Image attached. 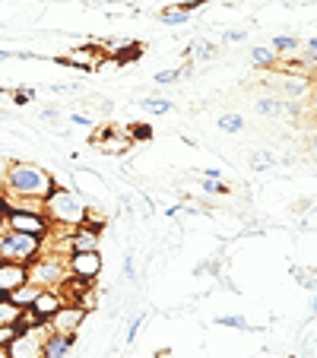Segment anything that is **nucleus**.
<instances>
[{
  "label": "nucleus",
  "instance_id": "obj_18",
  "mask_svg": "<svg viewBox=\"0 0 317 358\" xmlns=\"http://www.w3.org/2000/svg\"><path fill=\"white\" fill-rule=\"evenodd\" d=\"M143 108H146L149 115H169V111H175V105H171L169 99H159V95H153V99L143 101Z\"/></svg>",
  "mask_w": 317,
  "mask_h": 358
},
{
  "label": "nucleus",
  "instance_id": "obj_7",
  "mask_svg": "<svg viewBox=\"0 0 317 358\" xmlns=\"http://www.w3.org/2000/svg\"><path fill=\"white\" fill-rule=\"evenodd\" d=\"M67 273L83 282H95L101 273V257L99 250H86V254H67Z\"/></svg>",
  "mask_w": 317,
  "mask_h": 358
},
{
  "label": "nucleus",
  "instance_id": "obj_2",
  "mask_svg": "<svg viewBox=\"0 0 317 358\" xmlns=\"http://www.w3.org/2000/svg\"><path fill=\"white\" fill-rule=\"evenodd\" d=\"M41 213H45V219L51 222V231H57V229L73 231V229H80V225H86V219H89V206L73 190H64V187H55L45 196Z\"/></svg>",
  "mask_w": 317,
  "mask_h": 358
},
{
  "label": "nucleus",
  "instance_id": "obj_44",
  "mask_svg": "<svg viewBox=\"0 0 317 358\" xmlns=\"http://www.w3.org/2000/svg\"><path fill=\"white\" fill-rule=\"evenodd\" d=\"M311 311L317 314V292H314V298H311Z\"/></svg>",
  "mask_w": 317,
  "mask_h": 358
},
{
  "label": "nucleus",
  "instance_id": "obj_33",
  "mask_svg": "<svg viewBox=\"0 0 317 358\" xmlns=\"http://www.w3.org/2000/svg\"><path fill=\"white\" fill-rule=\"evenodd\" d=\"M124 276L130 279V282H134L136 279V266H134V254H127V257H124Z\"/></svg>",
  "mask_w": 317,
  "mask_h": 358
},
{
  "label": "nucleus",
  "instance_id": "obj_27",
  "mask_svg": "<svg viewBox=\"0 0 317 358\" xmlns=\"http://www.w3.org/2000/svg\"><path fill=\"white\" fill-rule=\"evenodd\" d=\"M308 89V80L304 76H295V80H286V92L289 95H302Z\"/></svg>",
  "mask_w": 317,
  "mask_h": 358
},
{
  "label": "nucleus",
  "instance_id": "obj_1",
  "mask_svg": "<svg viewBox=\"0 0 317 358\" xmlns=\"http://www.w3.org/2000/svg\"><path fill=\"white\" fill-rule=\"evenodd\" d=\"M55 178L51 171H45L41 165L32 162H10L7 165V175H3V184H0V194L7 200H35V203H45V196L55 190Z\"/></svg>",
  "mask_w": 317,
  "mask_h": 358
},
{
  "label": "nucleus",
  "instance_id": "obj_40",
  "mask_svg": "<svg viewBox=\"0 0 317 358\" xmlns=\"http://www.w3.org/2000/svg\"><path fill=\"white\" fill-rule=\"evenodd\" d=\"M41 117H45V121H55L57 111H55V108H45V111H41Z\"/></svg>",
  "mask_w": 317,
  "mask_h": 358
},
{
  "label": "nucleus",
  "instance_id": "obj_34",
  "mask_svg": "<svg viewBox=\"0 0 317 358\" xmlns=\"http://www.w3.org/2000/svg\"><path fill=\"white\" fill-rule=\"evenodd\" d=\"M203 3H206V0H184V3H181V13H194V10H200L203 7Z\"/></svg>",
  "mask_w": 317,
  "mask_h": 358
},
{
  "label": "nucleus",
  "instance_id": "obj_19",
  "mask_svg": "<svg viewBox=\"0 0 317 358\" xmlns=\"http://www.w3.org/2000/svg\"><path fill=\"white\" fill-rule=\"evenodd\" d=\"M219 130H225V134H238V130H244V117L229 111V115L219 117Z\"/></svg>",
  "mask_w": 317,
  "mask_h": 358
},
{
  "label": "nucleus",
  "instance_id": "obj_45",
  "mask_svg": "<svg viewBox=\"0 0 317 358\" xmlns=\"http://www.w3.org/2000/svg\"><path fill=\"white\" fill-rule=\"evenodd\" d=\"M311 149H314V152H317V134L311 136Z\"/></svg>",
  "mask_w": 317,
  "mask_h": 358
},
{
  "label": "nucleus",
  "instance_id": "obj_30",
  "mask_svg": "<svg viewBox=\"0 0 317 358\" xmlns=\"http://www.w3.org/2000/svg\"><path fill=\"white\" fill-rule=\"evenodd\" d=\"M35 99V89H16L13 92V105H29Z\"/></svg>",
  "mask_w": 317,
  "mask_h": 358
},
{
  "label": "nucleus",
  "instance_id": "obj_35",
  "mask_svg": "<svg viewBox=\"0 0 317 358\" xmlns=\"http://www.w3.org/2000/svg\"><path fill=\"white\" fill-rule=\"evenodd\" d=\"M70 121H73L76 127H92V117L89 115H70Z\"/></svg>",
  "mask_w": 317,
  "mask_h": 358
},
{
  "label": "nucleus",
  "instance_id": "obj_16",
  "mask_svg": "<svg viewBox=\"0 0 317 358\" xmlns=\"http://www.w3.org/2000/svg\"><path fill=\"white\" fill-rule=\"evenodd\" d=\"M105 134H108V143H99L105 152H124V149L130 146V140H127V136H121V130L105 127Z\"/></svg>",
  "mask_w": 317,
  "mask_h": 358
},
{
  "label": "nucleus",
  "instance_id": "obj_6",
  "mask_svg": "<svg viewBox=\"0 0 317 358\" xmlns=\"http://www.w3.org/2000/svg\"><path fill=\"white\" fill-rule=\"evenodd\" d=\"M3 229L26 231V235H35V238L51 235V222L45 219V213H26V210H7L3 213Z\"/></svg>",
  "mask_w": 317,
  "mask_h": 358
},
{
  "label": "nucleus",
  "instance_id": "obj_43",
  "mask_svg": "<svg viewBox=\"0 0 317 358\" xmlns=\"http://www.w3.org/2000/svg\"><path fill=\"white\" fill-rule=\"evenodd\" d=\"M0 358H10V349L3 343H0Z\"/></svg>",
  "mask_w": 317,
  "mask_h": 358
},
{
  "label": "nucleus",
  "instance_id": "obj_13",
  "mask_svg": "<svg viewBox=\"0 0 317 358\" xmlns=\"http://www.w3.org/2000/svg\"><path fill=\"white\" fill-rule=\"evenodd\" d=\"M22 317H26V311L16 308L10 295H0V327H20L22 330Z\"/></svg>",
  "mask_w": 317,
  "mask_h": 358
},
{
  "label": "nucleus",
  "instance_id": "obj_46",
  "mask_svg": "<svg viewBox=\"0 0 317 358\" xmlns=\"http://www.w3.org/2000/svg\"><path fill=\"white\" fill-rule=\"evenodd\" d=\"M311 108H314V111H317V92H314V99H311Z\"/></svg>",
  "mask_w": 317,
  "mask_h": 358
},
{
  "label": "nucleus",
  "instance_id": "obj_37",
  "mask_svg": "<svg viewBox=\"0 0 317 358\" xmlns=\"http://www.w3.org/2000/svg\"><path fill=\"white\" fill-rule=\"evenodd\" d=\"M244 38H248V32H244V29H241V32H225V41H244Z\"/></svg>",
  "mask_w": 317,
  "mask_h": 358
},
{
  "label": "nucleus",
  "instance_id": "obj_24",
  "mask_svg": "<svg viewBox=\"0 0 317 358\" xmlns=\"http://www.w3.org/2000/svg\"><path fill=\"white\" fill-rule=\"evenodd\" d=\"M190 51H197V61H213L216 57V45H209V41H197V45H190Z\"/></svg>",
  "mask_w": 317,
  "mask_h": 358
},
{
  "label": "nucleus",
  "instance_id": "obj_17",
  "mask_svg": "<svg viewBox=\"0 0 317 358\" xmlns=\"http://www.w3.org/2000/svg\"><path fill=\"white\" fill-rule=\"evenodd\" d=\"M257 115H263V117H276V115H283V101L279 99H257Z\"/></svg>",
  "mask_w": 317,
  "mask_h": 358
},
{
  "label": "nucleus",
  "instance_id": "obj_3",
  "mask_svg": "<svg viewBox=\"0 0 317 358\" xmlns=\"http://www.w3.org/2000/svg\"><path fill=\"white\" fill-rule=\"evenodd\" d=\"M41 250H45V238L26 235V231H10V229L0 231V260H7V264L29 266Z\"/></svg>",
  "mask_w": 317,
  "mask_h": 358
},
{
  "label": "nucleus",
  "instance_id": "obj_9",
  "mask_svg": "<svg viewBox=\"0 0 317 358\" xmlns=\"http://www.w3.org/2000/svg\"><path fill=\"white\" fill-rule=\"evenodd\" d=\"M86 308H80V304H64L61 311L55 314V317L48 320V327H51V333H80V327H83V320H86Z\"/></svg>",
  "mask_w": 317,
  "mask_h": 358
},
{
  "label": "nucleus",
  "instance_id": "obj_15",
  "mask_svg": "<svg viewBox=\"0 0 317 358\" xmlns=\"http://www.w3.org/2000/svg\"><path fill=\"white\" fill-rule=\"evenodd\" d=\"M251 64H254V67H273V64H276V51H273L270 45H257L254 51H251Z\"/></svg>",
  "mask_w": 317,
  "mask_h": 358
},
{
  "label": "nucleus",
  "instance_id": "obj_22",
  "mask_svg": "<svg viewBox=\"0 0 317 358\" xmlns=\"http://www.w3.org/2000/svg\"><path fill=\"white\" fill-rule=\"evenodd\" d=\"M219 327H232V330H254V327L248 324L244 317H238V314H225V317H216Z\"/></svg>",
  "mask_w": 317,
  "mask_h": 358
},
{
  "label": "nucleus",
  "instance_id": "obj_32",
  "mask_svg": "<svg viewBox=\"0 0 317 358\" xmlns=\"http://www.w3.org/2000/svg\"><path fill=\"white\" fill-rule=\"evenodd\" d=\"M16 333H20V327H0V343L10 345V343H13Z\"/></svg>",
  "mask_w": 317,
  "mask_h": 358
},
{
  "label": "nucleus",
  "instance_id": "obj_8",
  "mask_svg": "<svg viewBox=\"0 0 317 358\" xmlns=\"http://www.w3.org/2000/svg\"><path fill=\"white\" fill-rule=\"evenodd\" d=\"M64 304H67V301L61 298V292H55V289H41L38 295H35V301L29 304V311H26V314L35 320V324H45V320H51L57 311H61Z\"/></svg>",
  "mask_w": 317,
  "mask_h": 358
},
{
  "label": "nucleus",
  "instance_id": "obj_23",
  "mask_svg": "<svg viewBox=\"0 0 317 358\" xmlns=\"http://www.w3.org/2000/svg\"><path fill=\"white\" fill-rule=\"evenodd\" d=\"M162 22L165 26H188L190 16L181 13V10H162Z\"/></svg>",
  "mask_w": 317,
  "mask_h": 358
},
{
  "label": "nucleus",
  "instance_id": "obj_10",
  "mask_svg": "<svg viewBox=\"0 0 317 358\" xmlns=\"http://www.w3.org/2000/svg\"><path fill=\"white\" fill-rule=\"evenodd\" d=\"M29 282V270L22 264H7L0 260V295H13L20 285Z\"/></svg>",
  "mask_w": 317,
  "mask_h": 358
},
{
  "label": "nucleus",
  "instance_id": "obj_21",
  "mask_svg": "<svg viewBox=\"0 0 317 358\" xmlns=\"http://www.w3.org/2000/svg\"><path fill=\"white\" fill-rule=\"evenodd\" d=\"M273 51H279V55H286V51H295L298 48V38H292V35H276V38L270 41Z\"/></svg>",
  "mask_w": 317,
  "mask_h": 358
},
{
  "label": "nucleus",
  "instance_id": "obj_31",
  "mask_svg": "<svg viewBox=\"0 0 317 358\" xmlns=\"http://www.w3.org/2000/svg\"><path fill=\"white\" fill-rule=\"evenodd\" d=\"M203 190H206V194H229V187H225V181H203Z\"/></svg>",
  "mask_w": 317,
  "mask_h": 358
},
{
  "label": "nucleus",
  "instance_id": "obj_4",
  "mask_svg": "<svg viewBox=\"0 0 317 358\" xmlns=\"http://www.w3.org/2000/svg\"><path fill=\"white\" fill-rule=\"evenodd\" d=\"M26 270H29V282L32 285H38V289H55V292H61L64 279L70 276L67 260H64L61 254H51V250H41Z\"/></svg>",
  "mask_w": 317,
  "mask_h": 358
},
{
  "label": "nucleus",
  "instance_id": "obj_29",
  "mask_svg": "<svg viewBox=\"0 0 317 358\" xmlns=\"http://www.w3.org/2000/svg\"><path fill=\"white\" fill-rule=\"evenodd\" d=\"M143 55V45H127L121 48V55H118V61H134V57Z\"/></svg>",
  "mask_w": 317,
  "mask_h": 358
},
{
  "label": "nucleus",
  "instance_id": "obj_28",
  "mask_svg": "<svg viewBox=\"0 0 317 358\" xmlns=\"http://www.w3.org/2000/svg\"><path fill=\"white\" fill-rule=\"evenodd\" d=\"M143 320H146V314H136V317L130 320V327H127V336H124V339H127V345H130V343H134V339H136V333H140Z\"/></svg>",
  "mask_w": 317,
  "mask_h": 358
},
{
  "label": "nucleus",
  "instance_id": "obj_26",
  "mask_svg": "<svg viewBox=\"0 0 317 358\" xmlns=\"http://www.w3.org/2000/svg\"><path fill=\"white\" fill-rule=\"evenodd\" d=\"M270 165H276V159L270 152H254V159H251V169L254 171H263V169H270Z\"/></svg>",
  "mask_w": 317,
  "mask_h": 358
},
{
  "label": "nucleus",
  "instance_id": "obj_14",
  "mask_svg": "<svg viewBox=\"0 0 317 358\" xmlns=\"http://www.w3.org/2000/svg\"><path fill=\"white\" fill-rule=\"evenodd\" d=\"M38 285H32V282H26V285H20V289L10 295V301L16 304V308H22V311H29V304L35 301V295H38Z\"/></svg>",
  "mask_w": 317,
  "mask_h": 358
},
{
  "label": "nucleus",
  "instance_id": "obj_42",
  "mask_svg": "<svg viewBox=\"0 0 317 358\" xmlns=\"http://www.w3.org/2000/svg\"><path fill=\"white\" fill-rule=\"evenodd\" d=\"M7 57H16L13 51H3V48H0V61H7Z\"/></svg>",
  "mask_w": 317,
  "mask_h": 358
},
{
  "label": "nucleus",
  "instance_id": "obj_12",
  "mask_svg": "<svg viewBox=\"0 0 317 358\" xmlns=\"http://www.w3.org/2000/svg\"><path fill=\"white\" fill-rule=\"evenodd\" d=\"M55 64H67V67H76V70H95V64H99V51H95V48H76V51H70V55L55 57Z\"/></svg>",
  "mask_w": 317,
  "mask_h": 358
},
{
  "label": "nucleus",
  "instance_id": "obj_41",
  "mask_svg": "<svg viewBox=\"0 0 317 358\" xmlns=\"http://www.w3.org/2000/svg\"><path fill=\"white\" fill-rule=\"evenodd\" d=\"M7 159H3V156H0V184H3V175H7Z\"/></svg>",
  "mask_w": 317,
  "mask_h": 358
},
{
  "label": "nucleus",
  "instance_id": "obj_11",
  "mask_svg": "<svg viewBox=\"0 0 317 358\" xmlns=\"http://www.w3.org/2000/svg\"><path fill=\"white\" fill-rule=\"evenodd\" d=\"M76 343V333H51V336L41 343V358H67L70 345Z\"/></svg>",
  "mask_w": 317,
  "mask_h": 358
},
{
  "label": "nucleus",
  "instance_id": "obj_5",
  "mask_svg": "<svg viewBox=\"0 0 317 358\" xmlns=\"http://www.w3.org/2000/svg\"><path fill=\"white\" fill-rule=\"evenodd\" d=\"M51 336V327L45 324H35V327H26L13 336V343L7 345L10 349V358H41V343Z\"/></svg>",
  "mask_w": 317,
  "mask_h": 358
},
{
  "label": "nucleus",
  "instance_id": "obj_39",
  "mask_svg": "<svg viewBox=\"0 0 317 358\" xmlns=\"http://www.w3.org/2000/svg\"><path fill=\"white\" fill-rule=\"evenodd\" d=\"M308 55L317 57V35H314V38H308Z\"/></svg>",
  "mask_w": 317,
  "mask_h": 358
},
{
  "label": "nucleus",
  "instance_id": "obj_20",
  "mask_svg": "<svg viewBox=\"0 0 317 358\" xmlns=\"http://www.w3.org/2000/svg\"><path fill=\"white\" fill-rule=\"evenodd\" d=\"M188 67H175V70H159V73L153 76L155 80V86H171V83H178V76L184 73Z\"/></svg>",
  "mask_w": 317,
  "mask_h": 358
},
{
  "label": "nucleus",
  "instance_id": "obj_25",
  "mask_svg": "<svg viewBox=\"0 0 317 358\" xmlns=\"http://www.w3.org/2000/svg\"><path fill=\"white\" fill-rule=\"evenodd\" d=\"M149 136H153L149 124H130L127 127V140H149Z\"/></svg>",
  "mask_w": 317,
  "mask_h": 358
},
{
  "label": "nucleus",
  "instance_id": "obj_36",
  "mask_svg": "<svg viewBox=\"0 0 317 358\" xmlns=\"http://www.w3.org/2000/svg\"><path fill=\"white\" fill-rule=\"evenodd\" d=\"M203 178H209V181H223V171L219 169H203Z\"/></svg>",
  "mask_w": 317,
  "mask_h": 358
},
{
  "label": "nucleus",
  "instance_id": "obj_38",
  "mask_svg": "<svg viewBox=\"0 0 317 358\" xmlns=\"http://www.w3.org/2000/svg\"><path fill=\"white\" fill-rule=\"evenodd\" d=\"M3 213H7V196L0 194V231H3Z\"/></svg>",
  "mask_w": 317,
  "mask_h": 358
}]
</instances>
